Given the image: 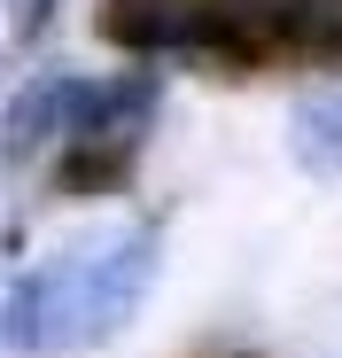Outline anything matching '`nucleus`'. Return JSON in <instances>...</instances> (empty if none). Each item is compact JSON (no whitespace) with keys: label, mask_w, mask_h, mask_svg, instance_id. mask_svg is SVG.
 I'll list each match as a JSON object with an SVG mask.
<instances>
[{"label":"nucleus","mask_w":342,"mask_h":358,"mask_svg":"<svg viewBox=\"0 0 342 358\" xmlns=\"http://www.w3.org/2000/svg\"><path fill=\"white\" fill-rule=\"evenodd\" d=\"M156 273H163V234L148 218L86 226L70 242H54L47 257H31L24 273H8V288H0V350L78 358V350L117 343L140 320Z\"/></svg>","instance_id":"f257e3e1"},{"label":"nucleus","mask_w":342,"mask_h":358,"mask_svg":"<svg viewBox=\"0 0 342 358\" xmlns=\"http://www.w3.org/2000/svg\"><path fill=\"white\" fill-rule=\"evenodd\" d=\"M156 109H163V71H148V63L109 71V78H86L78 117H70L63 148H54V187H63V195L117 187V179L140 164V148H148Z\"/></svg>","instance_id":"f03ea898"},{"label":"nucleus","mask_w":342,"mask_h":358,"mask_svg":"<svg viewBox=\"0 0 342 358\" xmlns=\"http://www.w3.org/2000/svg\"><path fill=\"white\" fill-rule=\"evenodd\" d=\"M78 94H86L78 71H31L8 101H0V164L24 171V164L54 156L63 133H70V117H78Z\"/></svg>","instance_id":"7ed1b4c3"},{"label":"nucleus","mask_w":342,"mask_h":358,"mask_svg":"<svg viewBox=\"0 0 342 358\" xmlns=\"http://www.w3.org/2000/svg\"><path fill=\"white\" fill-rule=\"evenodd\" d=\"M288 148H296L304 171L342 179V86H319L288 109Z\"/></svg>","instance_id":"20e7f679"},{"label":"nucleus","mask_w":342,"mask_h":358,"mask_svg":"<svg viewBox=\"0 0 342 358\" xmlns=\"http://www.w3.org/2000/svg\"><path fill=\"white\" fill-rule=\"evenodd\" d=\"M47 16H54V0H8V39L31 47V39L47 31Z\"/></svg>","instance_id":"39448f33"}]
</instances>
